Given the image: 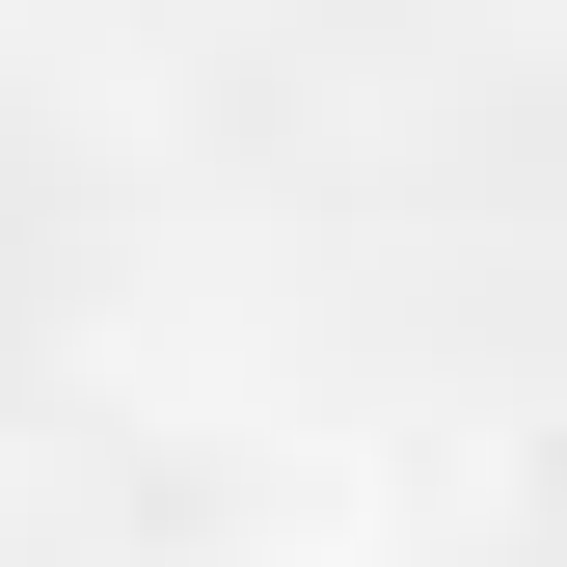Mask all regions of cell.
I'll list each match as a JSON object with an SVG mask.
<instances>
[{"mask_svg":"<svg viewBox=\"0 0 567 567\" xmlns=\"http://www.w3.org/2000/svg\"><path fill=\"white\" fill-rule=\"evenodd\" d=\"M217 567H324V540H217Z\"/></svg>","mask_w":567,"mask_h":567,"instance_id":"obj_1","label":"cell"}]
</instances>
